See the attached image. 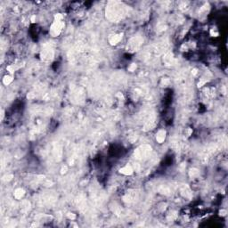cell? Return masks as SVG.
Listing matches in <instances>:
<instances>
[{
    "mask_svg": "<svg viewBox=\"0 0 228 228\" xmlns=\"http://www.w3.org/2000/svg\"><path fill=\"white\" fill-rule=\"evenodd\" d=\"M141 44V40L139 38H134L131 39L130 41H129L128 43V46L129 48L131 49V51H135V49H137L139 47V46H140Z\"/></svg>",
    "mask_w": 228,
    "mask_h": 228,
    "instance_id": "cell-2",
    "label": "cell"
},
{
    "mask_svg": "<svg viewBox=\"0 0 228 228\" xmlns=\"http://www.w3.org/2000/svg\"><path fill=\"white\" fill-rule=\"evenodd\" d=\"M156 138H157V141H158L159 143H162L163 141H164V139H165V132H164V131H159Z\"/></svg>",
    "mask_w": 228,
    "mask_h": 228,
    "instance_id": "cell-5",
    "label": "cell"
},
{
    "mask_svg": "<svg viewBox=\"0 0 228 228\" xmlns=\"http://www.w3.org/2000/svg\"><path fill=\"white\" fill-rule=\"evenodd\" d=\"M61 19H62V16H61V15H58V17L56 16V20L54 21V22L53 23L52 27H51L50 33L54 37L58 36L64 26V23L62 22Z\"/></svg>",
    "mask_w": 228,
    "mask_h": 228,
    "instance_id": "cell-1",
    "label": "cell"
},
{
    "mask_svg": "<svg viewBox=\"0 0 228 228\" xmlns=\"http://www.w3.org/2000/svg\"><path fill=\"white\" fill-rule=\"evenodd\" d=\"M23 194H24V191H23L22 189H21V188H19V189H17L16 191H15L14 197L16 198V199H21V198L23 196Z\"/></svg>",
    "mask_w": 228,
    "mask_h": 228,
    "instance_id": "cell-6",
    "label": "cell"
},
{
    "mask_svg": "<svg viewBox=\"0 0 228 228\" xmlns=\"http://www.w3.org/2000/svg\"><path fill=\"white\" fill-rule=\"evenodd\" d=\"M54 53L51 49H45L42 52V59L44 61H49L53 58Z\"/></svg>",
    "mask_w": 228,
    "mask_h": 228,
    "instance_id": "cell-3",
    "label": "cell"
},
{
    "mask_svg": "<svg viewBox=\"0 0 228 228\" xmlns=\"http://www.w3.org/2000/svg\"><path fill=\"white\" fill-rule=\"evenodd\" d=\"M132 172H133V169L130 166H126L120 169V173H122L124 175H130L132 174Z\"/></svg>",
    "mask_w": 228,
    "mask_h": 228,
    "instance_id": "cell-4",
    "label": "cell"
},
{
    "mask_svg": "<svg viewBox=\"0 0 228 228\" xmlns=\"http://www.w3.org/2000/svg\"><path fill=\"white\" fill-rule=\"evenodd\" d=\"M120 38H121L120 35H115L112 39H110V41H111V44H117V43L120 40Z\"/></svg>",
    "mask_w": 228,
    "mask_h": 228,
    "instance_id": "cell-7",
    "label": "cell"
},
{
    "mask_svg": "<svg viewBox=\"0 0 228 228\" xmlns=\"http://www.w3.org/2000/svg\"><path fill=\"white\" fill-rule=\"evenodd\" d=\"M13 80V78H12L11 76H5V78H4V83L5 84V85H8V84L11 83V81Z\"/></svg>",
    "mask_w": 228,
    "mask_h": 228,
    "instance_id": "cell-8",
    "label": "cell"
}]
</instances>
